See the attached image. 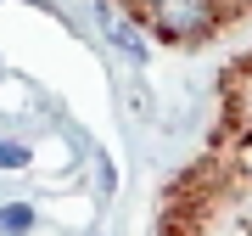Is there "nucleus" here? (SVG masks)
<instances>
[{
	"label": "nucleus",
	"mask_w": 252,
	"mask_h": 236,
	"mask_svg": "<svg viewBox=\"0 0 252 236\" xmlns=\"http://www.w3.org/2000/svg\"><path fill=\"white\" fill-rule=\"evenodd\" d=\"M28 225H34V214H28L23 202H11V208H0V231H11V236H17V231H28Z\"/></svg>",
	"instance_id": "obj_1"
},
{
	"label": "nucleus",
	"mask_w": 252,
	"mask_h": 236,
	"mask_svg": "<svg viewBox=\"0 0 252 236\" xmlns=\"http://www.w3.org/2000/svg\"><path fill=\"white\" fill-rule=\"evenodd\" d=\"M28 163V146H0V169H23Z\"/></svg>",
	"instance_id": "obj_2"
},
{
	"label": "nucleus",
	"mask_w": 252,
	"mask_h": 236,
	"mask_svg": "<svg viewBox=\"0 0 252 236\" xmlns=\"http://www.w3.org/2000/svg\"><path fill=\"white\" fill-rule=\"evenodd\" d=\"M247 6H252V0H213V11H219V23H230V17H241Z\"/></svg>",
	"instance_id": "obj_3"
}]
</instances>
